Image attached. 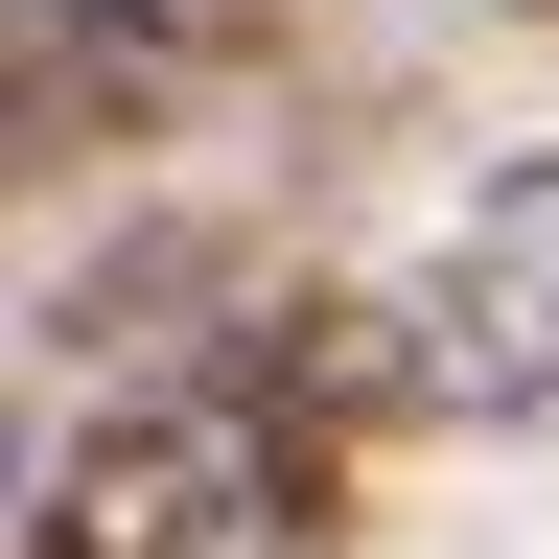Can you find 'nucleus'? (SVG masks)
I'll use <instances>...</instances> for the list:
<instances>
[{
	"instance_id": "nucleus-3",
	"label": "nucleus",
	"mask_w": 559,
	"mask_h": 559,
	"mask_svg": "<svg viewBox=\"0 0 559 559\" xmlns=\"http://www.w3.org/2000/svg\"><path fill=\"white\" fill-rule=\"evenodd\" d=\"M257 47H280V0H24V140H70V117L117 140V117H164Z\"/></svg>"
},
{
	"instance_id": "nucleus-1",
	"label": "nucleus",
	"mask_w": 559,
	"mask_h": 559,
	"mask_svg": "<svg viewBox=\"0 0 559 559\" xmlns=\"http://www.w3.org/2000/svg\"><path fill=\"white\" fill-rule=\"evenodd\" d=\"M373 419H419L396 304H280V326L210 349V373L117 396L94 443H47L24 559H304V536H349Z\"/></svg>"
},
{
	"instance_id": "nucleus-4",
	"label": "nucleus",
	"mask_w": 559,
	"mask_h": 559,
	"mask_svg": "<svg viewBox=\"0 0 559 559\" xmlns=\"http://www.w3.org/2000/svg\"><path fill=\"white\" fill-rule=\"evenodd\" d=\"M536 24H559V0H536Z\"/></svg>"
},
{
	"instance_id": "nucleus-2",
	"label": "nucleus",
	"mask_w": 559,
	"mask_h": 559,
	"mask_svg": "<svg viewBox=\"0 0 559 559\" xmlns=\"http://www.w3.org/2000/svg\"><path fill=\"white\" fill-rule=\"evenodd\" d=\"M419 419H559V164H489L443 210V257L396 280Z\"/></svg>"
}]
</instances>
